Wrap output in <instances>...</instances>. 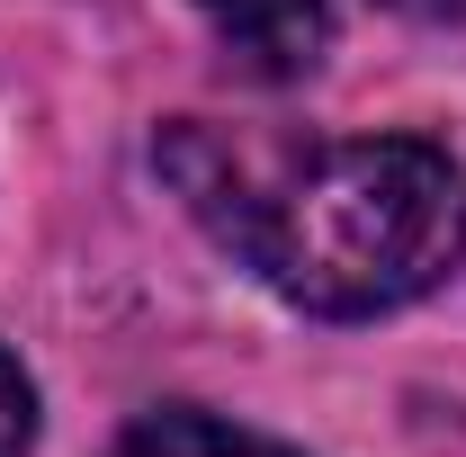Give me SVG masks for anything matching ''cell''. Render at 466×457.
Instances as JSON below:
<instances>
[{"label":"cell","instance_id":"6da1fadb","mask_svg":"<svg viewBox=\"0 0 466 457\" xmlns=\"http://www.w3.org/2000/svg\"><path fill=\"white\" fill-rule=\"evenodd\" d=\"M188 207L305 314H395L466 260V171L421 135H350L251 171L207 126L162 135Z\"/></svg>","mask_w":466,"mask_h":457},{"label":"cell","instance_id":"7a4b0ae2","mask_svg":"<svg viewBox=\"0 0 466 457\" xmlns=\"http://www.w3.org/2000/svg\"><path fill=\"white\" fill-rule=\"evenodd\" d=\"M225 36V55L251 72V81H296L323 63V27L332 9L323 0H198Z\"/></svg>","mask_w":466,"mask_h":457},{"label":"cell","instance_id":"3957f363","mask_svg":"<svg viewBox=\"0 0 466 457\" xmlns=\"http://www.w3.org/2000/svg\"><path fill=\"white\" fill-rule=\"evenodd\" d=\"M116 457H296L288 440H260V431H233L216 412H198V403H162V412H144Z\"/></svg>","mask_w":466,"mask_h":457},{"label":"cell","instance_id":"277c9868","mask_svg":"<svg viewBox=\"0 0 466 457\" xmlns=\"http://www.w3.org/2000/svg\"><path fill=\"white\" fill-rule=\"evenodd\" d=\"M36 440V386H27V368L0 350V457H27Z\"/></svg>","mask_w":466,"mask_h":457},{"label":"cell","instance_id":"5b68a950","mask_svg":"<svg viewBox=\"0 0 466 457\" xmlns=\"http://www.w3.org/2000/svg\"><path fill=\"white\" fill-rule=\"evenodd\" d=\"M395 18H421V27H449V18H466V0H386Z\"/></svg>","mask_w":466,"mask_h":457}]
</instances>
